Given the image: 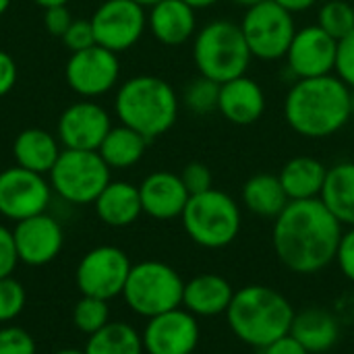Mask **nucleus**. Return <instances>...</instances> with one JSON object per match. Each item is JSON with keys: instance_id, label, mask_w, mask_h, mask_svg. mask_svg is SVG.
Returning <instances> with one entry per match:
<instances>
[{"instance_id": "1", "label": "nucleus", "mask_w": 354, "mask_h": 354, "mask_svg": "<svg viewBox=\"0 0 354 354\" xmlns=\"http://www.w3.org/2000/svg\"><path fill=\"white\" fill-rule=\"evenodd\" d=\"M274 249L295 274H315L328 268L338 253L342 224L322 199L290 201L274 220Z\"/></svg>"}, {"instance_id": "2", "label": "nucleus", "mask_w": 354, "mask_h": 354, "mask_svg": "<svg viewBox=\"0 0 354 354\" xmlns=\"http://www.w3.org/2000/svg\"><path fill=\"white\" fill-rule=\"evenodd\" d=\"M353 116V89L336 75L297 79L284 97V118L305 139L332 137Z\"/></svg>"}, {"instance_id": "3", "label": "nucleus", "mask_w": 354, "mask_h": 354, "mask_svg": "<svg viewBox=\"0 0 354 354\" xmlns=\"http://www.w3.org/2000/svg\"><path fill=\"white\" fill-rule=\"evenodd\" d=\"M226 319L239 340L261 351L290 334L295 309L278 290L253 284L234 292Z\"/></svg>"}, {"instance_id": "4", "label": "nucleus", "mask_w": 354, "mask_h": 354, "mask_svg": "<svg viewBox=\"0 0 354 354\" xmlns=\"http://www.w3.org/2000/svg\"><path fill=\"white\" fill-rule=\"evenodd\" d=\"M114 108L120 124L151 141L174 127L180 100L168 81L153 75H139L120 85Z\"/></svg>"}, {"instance_id": "5", "label": "nucleus", "mask_w": 354, "mask_h": 354, "mask_svg": "<svg viewBox=\"0 0 354 354\" xmlns=\"http://www.w3.org/2000/svg\"><path fill=\"white\" fill-rule=\"evenodd\" d=\"M193 60L199 75L222 85L230 79L247 75L253 56L241 25L218 19L195 33Z\"/></svg>"}, {"instance_id": "6", "label": "nucleus", "mask_w": 354, "mask_h": 354, "mask_svg": "<svg viewBox=\"0 0 354 354\" xmlns=\"http://www.w3.org/2000/svg\"><path fill=\"white\" fill-rule=\"evenodd\" d=\"M180 220L193 243L205 249H222L239 236L243 218L239 203L228 193L209 189L189 197Z\"/></svg>"}, {"instance_id": "7", "label": "nucleus", "mask_w": 354, "mask_h": 354, "mask_svg": "<svg viewBox=\"0 0 354 354\" xmlns=\"http://www.w3.org/2000/svg\"><path fill=\"white\" fill-rule=\"evenodd\" d=\"M185 282L174 268L162 261H141L131 268L122 297L143 317H156L183 305Z\"/></svg>"}, {"instance_id": "8", "label": "nucleus", "mask_w": 354, "mask_h": 354, "mask_svg": "<svg viewBox=\"0 0 354 354\" xmlns=\"http://www.w3.org/2000/svg\"><path fill=\"white\" fill-rule=\"evenodd\" d=\"M110 183V166L97 151L64 149L50 170L52 189L68 203H95Z\"/></svg>"}, {"instance_id": "9", "label": "nucleus", "mask_w": 354, "mask_h": 354, "mask_svg": "<svg viewBox=\"0 0 354 354\" xmlns=\"http://www.w3.org/2000/svg\"><path fill=\"white\" fill-rule=\"evenodd\" d=\"M241 29L251 56L266 62L284 58L297 33L295 17L274 0L249 6L241 21Z\"/></svg>"}, {"instance_id": "10", "label": "nucleus", "mask_w": 354, "mask_h": 354, "mask_svg": "<svg viewBox=\"0 0 354 354\" xmlns=\"http://www.w3.org/2000/svg\"><path fill=\"white\" fill-rule=\"evenodd\" d=\"M131 268V259L122 249L110 245L95 247L77 266V286L81 295L110 301L122 295Z\"/></svg>"}, {"instance_id": "11", "label": "nucleus", "mask_w": 354, "mask_h": 354, "mask_svg": "<svg viewBox=\"0 0 354 354\" xmlns=\"http://www.w3.org/2000/svg\"><path fill=\"white\" fill-rule=\"evenodd\" d=\"M95 33V44L114 54L133 48L147 27L145 6L135 0H106L89 19Z\"/></svg>"}, {"instance_id": "12", "label": "nucleus", "mask_w": 354, "mask_h": 354, "mask_svg": "<svg viewBox=\"0 0 354 354\" xmlns=\"http://www.w3.org/2000/svg\"><path fill=\"white\" fill-rule=\"evenodd\" d=\"M336 56H338V41L315 23L297 29L284 58H286V68L297 81V79L334 75Z\"/></svg>"}, {"instance_id": "13", "label": "nucleus", "mask_w": 354, "mask_h": 354, "mask_svg": "<svg viewBox=\"0 0 354 354\" xmlns=\"http://www.w3.org/2000/svg\"><path fill=\"white\" fill-rule=\"evenodd\" d=\"M50 195V185L44 174L21 166L0 172V214L8 220L21 222L44 214L48 209Z\"/></svg>"}, {"instance_id": "14", "label": "nucleus", "mask_w": 354, "mask_h": 354, "mask_svg": "<svg viewBox=\"0 0 354 354\" xmlns=\"http://www.w3.org/2000/svg\"><path fill=\"white\" fill-rule=\"evenodd\" d=\"M120 75L118 56L102 46H91L87 50L71 54L64 77L68 87L83 97H97L110 91Z\"/></svg>"}, {"instance_id": "15", "label": "nucleus", "mask_w": 354, "mask_h": 354, "mask_svg": "<svg viewBox=\"0 0 354 354\" xmlns=\"http://www.w3.org/2000/svg\"><path fill=\"white\" fill-rule=\"evenodd\" d=\"M141 338L147 354H193L199 342V326L193 313L178 307L149 317Z\"/></svg>"}, {"instance_id": "16", "label": "nucleus", "mask_w": 354, "mask_h": 354, "mask_svg": "<svg viewBox=\"0 0 354 354\" xmlns=\"http://www.w3.org/2000/svg\"><path fill=\"white\" fill-rule=\"evenodd\" d=\"M110 129L108 112L95 102H77L68 106L58 120V137L66 149L97 151Z\"/></svg>"}, {"instance_id": "17", "label": "nucleus", "mask_w": 354, "mask_h": 354, "mask_svg": "<svg viewBox=\"0 0 354 354\" xmlns=\"http://www.w3.org/2000/svg\"><path fill=\"white\" fill-rule=\"evenodd\" d=\"M12 236L19 261L31 268H39L54 261L64 243L60 224L46 212L17 222Z\"/></svg>"}, {"instance_id": "18", "label": "nucleus", "mask_w": 354, "mask_h": 354, "mask_svg": "<svg viewBox=\"0 0 354 354\" xmlns=\"http://www.w3.org/2000/svg\"><path fill=\"white\" fill-rule=\"evenodd\" d=\"M139 195H141L143 214L156 220L180 218L191 197L180 180V174H172L164 170L145 176L143 183L139 185Z\"/></svg>"}, {"instance_id": "19", "label": "nucleus", "mask_w": 354, "mask_h": 354, "mask_svg": "<svg viewBox=\"0 0 354 354\" xmlns=\"http://www.w3.org/2000/svg\"><path fill=\"white\" fill-rule=\"evenodd\" d=\"M218 112L232 124L249 127L257 122L266 112V93L261 85L243 75L220 85Z\"/></svg>"}, {"instance_id": "20", "label": "nucleus", "mask_w": 354, "mask_h": 354, "mask_svg": "<svg viewBox=\"0 0 354 354\" xmlns=\"http://www.w3.org/2000/svg\"><path fill=\"white\" fill-rule=\"evenodd\" d=\"M147 27L151 35L164 46H180L195 37L197 33V17L195 8L185 4L183 0H160L149 6Z\"/></svg>"}, {"instance_id": "21", "label": "nucleus", "mask_w": 354, "mask_h": 354, "mask_svg": "<svg viewBox=\"0 0 354 354\" xmlns=\"http://www.w3.org/2000/svg\"><path fill=\"white\" fill-rule=\"evenodd\" d=\"M234 290L230 282L218 274H201L185 282L183 307L201 317H216L226 313L232 303Z\"/></svg>"}, {"instance_id": "22", "label": "nucleus", "mask_w": 354, "mask_h": 354, "mask_svg": "<svg viewBox=\"0 0 354 354\" xmlns=\"http://www.w3.org/2000/svg\"><path fill=\"white\" fill-rule=\"evenodd\" d=\"M93 205L97 218L112 228L131 226L143 214L139 187L124 180H110Z\"/></svg>"}, {"instance_id": "23", "label": "nucleus", "mask_w": 354, "mask_h": 354, "mask_svg": "<svg viewBox=\"0 0 354 354\" xmlns=\"http://www.w3.org/2000/svg\"><path fill=\"white\" fill-rule=\"evenodd\" d=\"M326 176L328 168L311 156H299L288 160L278 174L290 201L319 199Z\"/></svg>"}, {"instance_id": "24", "label": "nucleus", "mask_w": 354, "mask_h": 354, "mask_svg": "<svg viewBox=\"0 0 354 354\" xmlns=\"http://www.w3.org/2000/svg\"><path fill=\"white\" fill-rule=\"evenodd\" d=\"M12 156L17 160V166L37 174H50L60 156V149L56 139L48 131L25 129L15 139Z\"/></svg>"}, {"instance_id": "25", "label": "nucleus", "mask_w": 354, "mask_h": 354, "mask_svg": "<svg viewBox=\"0 0 354 354\" xmlns=\"http://www.w3.org/2000/svg\"><path fill=\"white\" fill-rule=\"evenodd\" d=\"M290 336L299 340L305 351L311 353H326L330 351L340 336L338 322L324 309H307L303 313H295Z\"/></svg>"}, {"instance_id": "26", "label": "nucleus", "mask_w": 354, "mask_h": 354, "mask_svg": "<svg viewBox=\"0 0 354 354\" xmlns=\"http://www.w3.org/2000/svg\"><path fill=\"white\" fill-rule=\"evenodd\" d=\"M319 199L342 226L354 228V162H338L328 168Z\"/></svg>"}, {"instance_id": "27", "label": "nucleus", "mask_w": 354, "mask_h": 354, "mask_svg": "<svg viewBox=\"0 0 354 354\" xmlns=\"http://www.w3.org/2000/svg\"><path fill=\"white\" fill-rule=\"evenodd\" d=\"M243 203L245 207L259 216V218H268V220H276L284 207L290 203L278 174H255L251 176L245 187H243Z\"/></svg>"}, {"instance_id": "28", "label": "nucleus", "mask_w": 354, "mask_h": 354, "mask_svg": "<svg viewBox=\"0 0 354 354\" xmlns=\"http://www.w3.org/2000/svg\"><path fill=\"white\" fill-rule=\"evenodd\" d=\"M149 139H145L141 133L120 124V127H112L110 133L106 135V139L102 141L97 153L102 156V160L110 166V170H124L135 166L145 149H147Z\"/></svg>"}, {"instance_id": "29", "label": "nucleus", "mask_w": 354, "mask_h": 354, "mask_svg": "<svg viewBox=\"0 0 354 354\" xmlns=\"http://www.w3.org/2000/svg\"><path fill=\"white\" fill-rule=\"evenodd\" d=\"M85 354H143V338L124 322H110L89 336Z\"/></svg>"}, {"instance_id": "30", "label": "nucleus", "mask_w": 354, "mask_h": 354, "mask_svg": "<svg viewBox=\"0 0 354 354\" xmlns=\"http://www.w3.org/2000/svg\"><path fill=\"white\" fill-rule=\"evenodd\" d=\"M317 25L336 41L354 31V6L346 0H328L319 6Z\"/></svg>"}, {"instance_id": "31", "label": "nucleus", "mask_w": 354, "mask_h": 354, "mask_svg": "<svg viewBox=\"0 0 354 354\" xmlns=\"http://www.w3.org/2000/svg\"><path fill=\"white\" fill-rule=\"evenodd\" d=\"M220 100V83L199 75L195 77L183 91V104L197 116H207L218 112Z\"/></svg>"}, {"instance_id": "32", "label": "nucleus", "mask_w": 354, "mask_h": 354, "mask_svg": "<svg viewBox=\"0 0 354 354\" xmlns=\"http://www.w3.org/2000/svg\"><path fill=\"white\" fill-rule=\"evenodd\" d=\"M73 324L79 332H83L87 336L95 334L106 324H110L108 301L83 295L73 309Z\"/></svg>"}, {"instance_id": "33", "label": "nucleus", "mask_w": 354, "mask_h": 354, "mask_svg": "<svg viewBox=\"0 0 354 354\" xmlns=\"http://www.w3.org/2000/svg\"><path fill=\"white\" fill-rule=\"evenodd\" d=\"M25 288L12 276L0 278V324L17 319L25 307Z\"/></svg>"}, {"instance_id": "34", "label": "nucleus", "mask_w": 354, "mask_h": 354, "mask_svg": "<svg viewBox=\"0 0 354 354\" xmlns=\"http://www.w3.org/2000/svg\"><path fill=\"white\" fill-rule=\"evenodd\" d=\"M0 354H35V340L19 326H4L0 328Z\"/></svg>"}, {"instance_id": "35", "label": "nucleus", "mask_w": 354, "mask_h": 354, "mask_svg": "<svg viewBox=\"0 0 354 354\" xmlns=\"http://www.w3.org/2000/svg\"><path fill=\"white\" fill-rule=\"evenodd\" d=\"M180 180L185 189L189 191V195H199V193L214 189L212 170L203 162H189L180 172Z\"/></svg>"}, {"instance_id": "36", "label": "nucleus", "mask_w": 354, "mask_h": 354, "mask_svg": "<svg viewBox=\"0 0 354 354\" xmlns=\"http://www.w3.org/2000/svg\"><path fill=\"white\" fill-rule=\"evenodd\" d=\"M60 39L71 50V54L95 46V33H93L91 21H73L71 27L64 31V35Z\"/></svg>"}, {"instance_id": "37", "label": "nucleus", "mask_w": 354, "mask_h": 354, "mask_svg": "<svg viewBox=\"0 0 354 354\" xmlns=\"http://www.w3.org/2000/svg\"><path fill=\"white\" fill-rule=\"evenodd\" d=\"M334 75L338 79H342L354 91V31L338 41V56H336Z\"/></svg>"}, {"instance_id": "38", "label": "nucleus", "mask_w": 354, "mask_h": 354, "mask_svg": "<svg viewBox=\"0 0 354 354\" xmlns=\"http://www.w3.org/2000/svg\"><path fill=\"white\" fill-rule=\"evenodd\" d=\"M17 263H19V253H17L12 230L0 224V278L12 276Z\"/></svg>"}, {"instance_id": "39", "label": "nucleus", "mask_w": 354, "mask_h": 354, "mask_svg": "<svg viewBox=\"0 0 354 354\" xmlns=\"http://www.w3.org/2000/svg\"><path fill=\"white\" fill-rule=\"evenodd\" d=\"M44 27L48 29V33L56 35V37H62L64 31L71 27L73 23V17L66 8V4L62 6H50V8H44Z\"/></svg>"}, {"instance_id": "40", "label": "nucleus", "mask_w": 354, "mask_h": 354, "mask_svg": "<svg viewBox=\"0 0 354 354\" xmlns=\"http://www.w3.org/2000/svg\"><path fill=\"white\" fill-rule=\"evenodd\" d=\"M336 259H338L342 274L354 282V228H351L348 232H342Z\"/></svg>"}, {"instance_id": "41", "label": "nucleus", "mask_w": 354, "mask_h": 354, "mask_svg": "<svg viewBox=\"0 0 354 354\" xmlns=\"http://www.w3.org/2000/svg\"><path fill=\"white\" fill-rule=\"evenodd\" d=\"M17 83V64L10 54L0 50V97L6 95Z\"/></svg>"}, {"instance_id": "42", "label": "nucleus", "mask_w": 354, "mask_h": 354, "mask_svg": "<svg viewBox=\"0 0 354 354\" xmlns=\"http://www.w3.org/2000/svg\"><path fill=\"white\" fill-rule=\"evenodd\" d=\"M261 354H309V353L305 351V346H303L299 340H295L290 334H286V336H282L280 340L272 342L270 346L261 348Z\"/></svg>"}, {"instance_id": "43", "label": "nucleus", "mask_w": 354, "mask_h": 354, "mask_svg": "<svg viewBox=\"0 0 354 354\" xmlns=\"http://www.w3.org/2000/svg\"><path fill=\"white\" fill-rule=\"evenodd\" d=\"M276 4H280L284 10H288L290 15H297V12H305V10H311L319 0H274Z\"/></svg>"}, {"instance_id": "44", "label": "nucleus", "mask_w": 354, "mask_h": 354, "mask_svg": "<svg viewBox=\"0 0 354 354\" xmlns=\"http://www.w3.org/2000/svg\"><path fill=\"white\" fill-rule=\"evenodd\" d=\"M183 2H185V4H189L191 8L199 10V8H209V6L218 4L220 0H183Z\"/></svg>"}, {"instance_id": "45", "label": "nucleus", "mask_w": 354, "mask_h": 354, "mask_svg": "<svg viewBox=\"0 0 354 354\" xmlns=\"http://www.w3.org/2000/svg\"><path fill=\"white\" fill-rule=\"evenodd\" d=\"M37 6H41V8H50V6H62V4H66L68 0H33Z\"/></svg>"}, {"instance_id": "46", "label": "nucleus", "mask_w": 354, "mask_h": 354, "mask_svg": "<svg viewBox=\"0 0 354 354\" xmlns=\"http://www.w3.org/2000/svg\"><path fill=\"white\" fill-rule=\"evenodd\" d=\"M230 2H234V4H239V6H245V8H249V6H255V4L266 2V0H230Z\"/></svg>"}, {"instance_id": "47", "label": "nucleus", "mask_w": 354, "mask_h": 354, "mask_svg": "<svg viewBox=\"0 0 354 354\" xmlns=\"http://www.w3.org/2000/svg\"><path fill=\"white\" fill-rule=\"evenodd\" d=\"M54 354H85V351H79V348H60Z\"/></svg>"}, {"instance_id": "48", "label": "nucleus", "mask_w": 354, "mask_h": 354, "mask_svg": "<svg viewBox=\"0 0 354 354\" xmlns=\"http://www.w3.org/2000/svg\"><path fill=\"white\" fill-rule=\"evenodd\" d=\"M10 6V0H0V17L6 12V8Z\"/></svg>"}, {"instance_id": "49", "label": "nucleus", "mask_w": 354, "mask_h": 354, "mask_svg": "<svg viewBox=\"0 0 354 354\" xmlns=\"http://www.w3.org/2000/svg\"><path fill=\"white\" fill-rule=\"evenodd\" d=\"M137 4H141V6H153V4H158L160 0H135Z\"/></svg>"}, {"instance_id": "50", "label": "nucleus", "mask_w": 354, "mask_h": 354, "mask_svg": "<svg viewBox=\"0 0 354 354\" xmlns=\"http://www.w3.org/2000/svg\"><path fill=\"white\" fill-rule=\"evenodd\" d=\"M353 6H354V0H353Z\"/></svg>"}, {"instance_id": "51", "label": "nucleus", "mask_w": 354, "mask_h": 354, "mask_svg": "<svg viewBox=\"0 0 354 354\" xmlns=\"http://www.w3.org/2000/svg\"><path fill=\"white\" fill-rule=\"evenodd\" d=\"M193 354H195V353H193Z\"/></svg>"}]
</instances>
